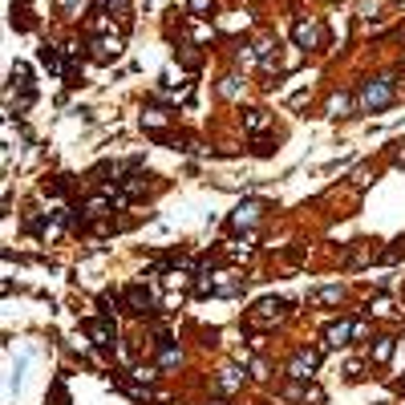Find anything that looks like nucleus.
Returning a JSON list of instances; mask_svg holds the SVG:
<instances>
[{
  "instance_id": "7ed1b4c3",
  "label": "nucleus",
  "mask_w": 405,
  "mask_h": 405,
  "mask_svg": "<svg viewBox=\"0 0 405 405\" xmlns=\"http://www.w3.org/2000/svg\"><path fill=\"white\" fill-rule=\"evenodd\" d=\"M353 336H365V324H353V320H336L324 329V340H329V349H345Z\"/></svg>"
},
{
  "instance_id": "6e6552de",
  "label": "nucleus",
  "mask_w": 405,
  "mask_h": 405,
  "mask_svg": "<svg viewBox=\"0 0 405 405\" xmlns=\"http://www.w3.org/2000/svg\"><path fill=\"white\" fill-rule=\"evenodd\" d=\"M284 308H288L284 300H263V304H256V312H251V324H272V320H280Z\"/></svg>"
},
{
  "instance_id": "1a4fd4ad",
  "label": "nucleus",
  "mask_w": 405,
  "mask_h": 405,
  "mask_svg": "<svg viewBox=\"0 0 405 405\" xmlns=\"http://www.w3.org/2000/svg\"><path fill=\"white\" fill-rule=\"evenodd\" d=\"M118 53H122L118 37H97V41H94V57H97V61H114Z\"/></svg>"
},
{
  "instance_id": "6ab92c4d",
  "label": "nucleus",
  "mask_w": 405,
  "mask_h": 405,
  "mask_svg": "<svg viewBox=\"0 0 405 405\" xmlns=\"http://www.w3.org/2000/svg\"><path fill=\"white\" fill-rule=\"evenodd\" d=\"M101 8H110V13H126V0H101Z\"/></svg>"
},
{
  "instance_id": "20e7f679",
  "label": "nucleus",
  "mask_w": 405,
  "mask_h": 405,
  "mask_svg": "<svg viewBox=\"0 0 405 405\" xmlns=\"http://www.w3.org/2000/svg\"><path fill=\"white\" fill-rule=\"evenodd\" d=\"M292 37H296V45L300 49H320V37H324V33H320V24L316 21H296L292 24Z\"/></svg>"
},
{
  "instance_id": "423d86ee",
  "label": "nucleus",
  "mask_w": 405,
  "mask_h": 405,
  "mask_svg": "<svg viewBox=\"0 0 405 405\" xmlns=\"http://www.w3.org/2000/svg\"><path fill=\"white\" fill-rule=\"evenodd\" d=\"M126 304H130V312H150L154 308V296H150V288L130 284L126 288Z\"/></svg>"
},
{
  "instance_id": "f257e3e1",
  "label": "nucleus",
  "mask_w": 405,
  "mask_h": 405,
  "mask_svg": "<svg viewBox=\"0 0 405 405\" xmlns=\"http://www.w3.org/2000/svg\"><path fill=\"white\" fill-rule=\"evenodd\" d=\"M397 101V90H393V81L389 77H373V81H365L357 94V106L365 114H373V110H385V106H393Z\"/></svg>"
},
{
  "instance_id": "412c9836",
  "label": "nucleus",
  "mask_w": 405,
  "mask_h": 405,
  "mask_svg": "<svg viewBox=\"0 0 405 405\" xmlns=\"http://www.w3.org/2000/svg\"><path fill=\"white\" fill-rule=\"evenodd\" d=\"M211 405H227V402H211Z\"/></svg>"
},
{
  "instance_id": "0eeeda50",
  "label": "nucleus",
  "mask_w": 405,
  "mask_h": 405,
  "mask_svg": "<svg viewBox=\"0 0 405 405\" xmlns=\"http://www.w3.org/2000/svg\"><path fill=\"white\" fill-rule=\"evenodd\" d=\"M260 215H263V203L247 199V203H239V207H235V215H231V227H251Z\"/></svg>"
},
{
  "instance_id": "4468645a",
  "label": "nucleus",
  "mask_w": 405,
  "mask_h": 405,
  "mask_svg": "<svg viewBox=\"0 0 405 405\" xmlns=\"http://www.w3.org/2000/svg\"><path fill=\"white\" fill-rule=\"evenodd\" d=\"M349 106H353L349 94H336L333 101H329V114H333V118H345V114H349Z\"/></svg>"
},
{
  "instance_id": "9d476101",
  "label": "nucleus",
  "mask_w": 405,
  "mask_h": 405,
  "mask_svg": "<svg viewBox=\"0 0 405 405\" xmlns=\"http://www.w3.org/2000/svg\"><path fill=\"white\" fill-rule=\"evenodd\" d=\"M340 296H345L340 288H320V292H312L308 296V304L312 308H324V304H340Z\"/></svg>"
},
{
  "instance_id": "2eb2a0df",
  "label": "nucleus",
  "mask_w": 405,
  "mask_h": 405,
  "mask_svg": "<svg viewBox=\"0 0 405 405\" xmlns=\"http://www.w3.org/2000/svg\"><path fill=\"white\" fill-rule=\"evenodd\" d=\"M239 90H243V81H239V77H223V85H219V94H223V97H239Z\"/></svg>"
},
{
  "instance_id": "dca6fc26",
  "label": "nucleus",
  "mask_w": 405,
  "mask_h": 405,
  "mask_svg": "<svg viewBox=\"0 0 405 405\" xmlns=\"http://www.w3.org/2000/svg\"><path fill=\"white\" fill-rule=\"evenodd\" d=\"M187 8H191V17H207L215 8V0H187Z\"/></svg>"
},
{
  "instance_id": "aec40b11",
  "label": "nucleus",
  "mask_w": 405,
  "mask_h": 405,
  "mask_svg": "<svg viewBox=\"0 0 405 405\" xmlns=\"http://www.w3.org/2000/svg\"><path fill=\"white\" fill-rule=\"evenodd\" d=\"M179 361V349H163V365H174Z\"/></svg>"
},
{
  "instance_id": "f03ea898",
  "label": "nucleus",
  "mask_w": 405,
  "mask_h": 405,
  "mask_svg": "<svg viewBox=\"0 0 405 405\" xmlns=\"http://www.w3.org/2000/svg\"><path fill=\"white\" fill-rule=\"evenodd\" d=\"M316 369H320V353H316V349H300L296 357L288 361V377H292V381H308Z\"/></svg>"
},
{
  "instance_id": "39448f33",
  "label": "nucleus",
  "mask_w": 405,
  "mask_h": 405,
  "mask_svg": "<svg viewBox=\"0 0 405 405\" xmlns=\"http://www.w3.org/2000/svg\"><path fill=\"white\" fill-rule=\"evenodd\" d=\"M85 333L94 336L97 349H114V324L110 320H85Z\"/></svg>"
},
{
  "instance_id": "f8f14e48",
  "label": "nucleus",
  "mask_w": 405,
  "mask_h": 405,
  "mask_svg": "<svg viewBox=\"0 0 405 405\" xmlns=\"http://www.w3.org/2000/svg\"><path fill=\"white\" fill-rule=\"evenodd\" d=\"M389 357H393V340H389V336H377V345H373V361L385 365Z\"/></svg>"
},
{
  "instance_id": "a211bd4d",
  "label": "nucleus",
  "mask_w": 405,
  "mask_h": 405,
  "mask_svg": "<svg viewBox=\"0 0 405 405\" xmlns=\"http://www.w3.org/2000/svg\"><path fill=\"white\" fill-rule=\"evenodd\" d=\"M369 312H393V304H389V300H385V296H377V300H373V304H369Z\"/></svg>"
},
{
  "instance_id": "ddd939ff",
  "label": "nucleus",
  "mask_w": 405,
  "mask_h": 405,
  "mask_svg": "<svg viewBox=\"0 0 405 405\" xmlns=\"http://www.w3.org/2000/svg\"><path fill=\"white\" fill-rule=\"evenodd\" d=\"M243 126H247L251 134H260L263 126H267V114H263V110H247V118H243Z\"/></svg>"
},
{
  "instance_id": "9b49d317",
  "label": "nucleus",
  "mask_w": 405,
  "mask_h": 405,
  "mask_svg": "<svg viewBox=\"0 0 405 405\" xmlns=\"http://www.w3.org/2000/svg\"><path fill=\"white\" fill-rule=\"evenodd\" d=\"M239 385H243V373H239V369H223V373H219V389H223V393H235Z\"/></svg>"
},
{
  "instance_id": "f3484780",
  "label": "nucleus",
  "mask_w": 405,
  "mask_h": 405,
  "mask_svg": "<svg viewBox=\"0 0 405 405\" xmlns=\"http://www.w3.org/2000/svg\"><path fill=\"white\" fill-rule=\"evenodd\" d=\"M41 61H45V65H49L53 73L61 69V57H57V49H53V45H45V49H41Z\"/></svg>"
}]
</instances>
